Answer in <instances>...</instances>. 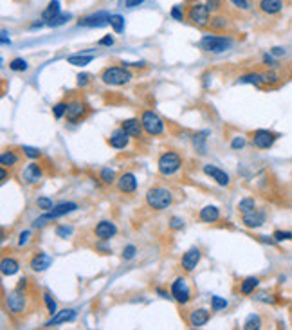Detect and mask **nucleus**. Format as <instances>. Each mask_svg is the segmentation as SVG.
<instances>
[{
	"instance_id": "f257e3e1",
	"label": "nucleus",
	"mask_w": 292,
	"mask_h": 330,
	"mask_svg": "<svg viewBox=\"0 0 292 330\" xmlns=\"http://www.w3.org/2000/svg\"><path fill=\"white\" fill-rule=\"evenodd\" d=\"M173 202V193H171L168 188L164 186H154L146 191V204L152 207V209L162 211L166 207H170Z\"/></svg>"
},
{
	"instance_id": "f03ea898",
	"label": "nucleus",
	"mask_w": 292,
	"mask_h": 330,
	"mask_svg": "<svg viewBox=\"0 0 292 330\" xmlns=\"http://www.w3.org/2000/svg\"><path fill=\"white\" fill-rule=\"evenodd\" d=\"M130 80H132V72L125 67H107L101 72V81L105 85L119 87V85L130 83Z\"/></svg>"
},
{
	"instance_id": "7ed1b4c3",
	"label": "nucleus",
	"mask_w": 292,
	"mask_h": 330,
	"mask_svg": "<svg viewBox=\"0 0 292 330\" xmlns=\"http://www.w3.org/2000/svg\"><path fill=\"white\" fill-rule=\"evenodd\" d=\"M182 166V159L181 155L175 154V152H164V154L159 157V163H157V168H159V173L164 177H170L173 173H177Z\"/></svg>"
},
{
	"instance_id": "20e7f679",
	"label": "nucleus",
	"mask_w": 292,
	"mask_h": 330,
	"mask_svg": "<svg viewBox=\"0 0 292 330\" xmlns=\"http://www.w3.org/2000/svg\"><path fill=\"white\" fill-rule=\"evenodd\" d=\"M231 38L227 36H218V35H206L200 40V47L206 52H213V54H220V52L227 51L231 47Z\"/></svg>"
},
{
	"instance_id": "39448f33",
	"label": "nucleus",
	"mask_w": 292,
	"mask_h": 330,
	"mask_svg": "<svg viewBox=\"0 0 292 330\" xmlns=\"http://www.w3.org/2000/svg\"><path fill=\"white\" fill-rule=\"evenodd\" d=\"M4 302H6V307H8V310L11 312V314H20V312H24L25 305H27L25 290H22L16 287L15 290H11V292L6 294Z\"/></svg>"
},
{
	"instance_id": "423d86ee",
	"label": "nucleus",
	"mask_w": 292,
	"mask_h": 330,
	"mask_svg": "<svg viewBox=\"0 0 292 330\" xmlns=\"http://www.w3.org/2000/svg\"><path fill=\"white\" fill-rule=\"evenodd\" d=\"M188 20L197 27H208L211 22L208 4H193L188 11Z\"/></svg>"
},
{
	"instance_id": "0eeeda50",
	"label": "nucleus",
	"mask_w": 292,
	"mask_h": 330,
	"mask_svg": "<svg viewBox=\"0 0 292 330\" xmlns=\"http://www.w3.org/2000/svg\"><path fill=\"white\" fill-rule=\"evenodd\" d=\"M141 123H142V128H144V132L148 135H161L162 130H164V123H162V119L152 110L142 112Z\"/></svg>"
},
{
	"instance_id": "6e6552de",
	"label": "nucleus",
	"mask_w": 292,
	"mask_h": 330,
	"mask_svg": "<svg viewBox=\"0 0 292 330\" xmlns=\"http://www.w3.org/2000/svg\"><path fill=\"white\" fill-rule=\"evenodd\" d=\"M171 296H173L175 302L181 303V305H186V303L191 299V290L184 278H177L171 283Z\"/></svg>"
},
{
	"instance_id": "1a4fd4ad",
	"label": "nucleus",
	"mask_w": 292,
	"mask_h": 330,
	"mask_svg": "<svg viewBox=\"0 0 292 330\" xmlns=\"http://www.w3.org/2000/svg\"><path fill=\"white\" fill-rule=\"evenodd\" d=\"M278 135L271 130H256L253 134V146L258 150H267L276 143Z\"/></svg>"
},
{
	"instance_id": "9d476101",
	"label": "nucleus",
	"mask_w": 292,
	"mask_h": 330,
	"mask_svg": "<svg viewBox=\"0 0 292 330\" xmlns=\"http://www.w3.org/2000/svg\"><path fill=\"white\" fill-rule=\"evenodd\" d=\"M89 108L87 105L83 103V101L79 100H72L69 101V107H67V114H65V117H67L69 123H78V121H81L85 115H87Z\"/></svg>"
},
{
	"instance_id": "9b49d317",
	"label": "nucleus",
	"mask_w": 292,
	"mask_h": 330,
	"mask_svg": "<svg viewBox=\"0 0 292 330\" xmlns=\"http://www.w3.org/2000/svg\"><path fill=\"white\" fill-rule=\"evenodd\" d=\"M265 220H267V215H265L264 209H253L249 213H242V222H244L245 227H251V229L261 227Z\"/></svg>"
},
{
	"instance_id": "f8f14e48",
	"label": "nucleus",
	"mask_w": 292,
	"mask_h": 330,
	"mask_svg": "<svg viewBox=\"0 0 292 330\" xmlns=\"http://www.w3.org/2000/svg\"><path fill=\"white\" fill-rule=\"evenodd\" d=\"M110 16L107 11H99L96 13V15H91L87 16V18H83V20H79L78 24L83 25V27H103V25L110 24Z\"/></svg>"
},
{
	"instance_id": "ddd939ff",
	"label": "nucleus",
	"mask_w": 292,
	"mask_h": 330,
	"mask_svg": "<svg viewBox=\"0 0 292 330\" xmlns=\"http://www.w3.org/2000/svg\"><path fill=\"white\" fill-rule=\"evenodd\" d=\"M202 258V253L198 247H191L190 251H186L184 255H182V260H181V265L184 271H188V273H191V271L195 269V267L198 265V262H200Z\"/></svg>"
},
{
	"instance_id": "4468645a",
	"label": "nucleus",
	"mask_w": 292,
	"mask_h": 330,
	"mask_svg": "<svg viewBox=\"0 0 292 330\" xmlns=\"http://www.w3.org/2000/svg\"><path fill=\"white\" fill-rule=\"evenodd\" d=\"M42 177H44V170L38 163H29L22 171V179L27 184H38Z\"/></svg>"
},
{
	"instance_id": "2eb2a0df",
	"label": "nucleus",
	"mask_w": 292,
	"mask_h": 330,
	"mask_svg": "<svg viewBox=\"0 0 292 330\" xmlns=\"http://www.w3.org/2000/svg\"><path fill=\"white\" fill-rule=\"evenodd\" d=\"M115 233H118V227H115V224L110 222V220H101V222L94 227V235L98 236L99 240H110Z\"/></svg>"
},
{
	"instance_id": "dca6fc26",
	"label": "nucleus",
	"mask_w": 292,
	"mask_h": 330,
	"mask_svg": "<svg viewBox=\"0 0 292 330\" xmlns=\"http://www.w3.org/2000/svg\"><path fill=\"white\" fill-rule=\"evenodd\" d=\"M204 173L208 177H211V179L215 181V183L218 184V186H229V175L225 173L224 170H220V168L213 166V164H206L204 168Z\"/></svg>"
},
{
	"instance_id": "f3484780",
	"label": "nucleus",
	"mask_w": 292,
	"mask_h": 330,
	"mask_svg": "<svg viewBox=\"0 0 292 330\" xmlns=\"http://www.w3.org/2000/svg\"><path fill=\"white\" fill-rule=\"evenodd\" d=\"M118 188L121 193H134L137 190V179L134 173H123L118 179Z\"/></svg>"
},
{
	"instance_id": "a211bd4d",
	"label": "nucleus",
	"mask_w": 292,
	"mask_h": 330,
	"mask_svg": "<svg viewBox=\"0 0 292 330\" xmlns=\"http://www.w3.org/2000/svg\"><path fill=\"white\" fill-rule=\"evenodd\" d=\"M74 318H76V310L74 309L58 310V312H56V314H52V318L49 319L47 323H45V326H47V328H51V326H56V325H60V323L72 321Z\"/></svg>"
},
{
	"instance_id": "6ab92c4d",
	"label": "nucleus",
	"mask_w": 292,
	"mask_h": 330,
	"mask_svg": "<svg viewBox=\"0 0 292 330\" xmlns=\"http://www.w3.org/2000/svg\"><path fill=\"white\" fill-rule=\"evenodd\" d=\"M258 8H260V11L265 13V15L274 16V15H278V13H281V9H283V0H260Z\"/></svg>"
},
{
	"instance_id": "aec40b11",
	"label": "nucleus",
	"mask_w": 292,
	"mask_h": 330,
	"mask_svg": "<svg viewBox=\"0 0 292 330\" xmlns=\"http://www.w3.org/2000/svg\"><path fill=\"white\" fill-rule=\"evenodd\" d=\"M52 263V258L47 255V253H36L35 256L31 258V269L36 271V273H40V271H45L49 265Z\"/></svg>"
},
{
	"instance_id": "412c9836",
	"label": "nucleus",
	"mask_w": 292,
	"mask_h": 330,
	"mask_svg": "<svg viewBox=\"0 0 292 330\" xmlns=\"http://www.w3.org/2000/svg\"><path fill=\"white\" fill-rule=\"evenodd\" d=\"M191 326H204L206 323L210 321V310L208 309H195L191 310L190 318H188Z\"/></svg>"
},
{
	"instance_id": "4be33fe9",
	"label": "nucleus",
	"mask_w": 292,
	"mask_h": 330,
	"mask_svg": "<svg viewBox=\"0 0 292 330\" xmlns=\"http://www.w3.org/2000/svg\"><path fill=\"white\" fill-rule=\"evenodd\" d=\"M121 128L125 132H127L128 135H130V137H141V134H142V130H144V128H142V123L139 119H134V117H132V119H125L121 123Z\"/></svg>"
},
{
	"instance_id": "5701e85b",
	"label": "nucleus",
	"mask_w": 292,
	"mask_h": 330,
	"mask_svg": "<svg viewBox=\"0 0 292 330\" xmlns=\"http://www.w3.org/2000/svg\"><path fill=\"white\" fill-rule=\"evenodd\" d=\"M128 137H130V135L123 130V128H119V130L112 132L110 139H108V144H110L112 148H118V150H121V148H125L128 144Z\"/></svg>"
},
{
	"instance_id": "b1692460",
	"label": "nucleus",
	"mask_w": 292,
	"mask_h": 330,
	"mask_svg": "<svg viewBox=\"0 0 292 330\" xmlns=\"http://www.w3.org/2000/svg\"><path fill=\"white\" fill-rule=\"evenodd\" d=\"M198 219L206 224H213L220 219V209H218L217 206H206V207H202L200 213H198Z\"/></svg>"
},
{
	"instance_id": "393cba45",
	"label": "nucleus",
	"mask_w": 292,
	"mask_h": 330,
	"mask_svg": "<svg viewBox=\"0 0 292 330\" xmlns=\"http://www.w3.org/2000/svg\"><path fill=\"white\" fill-rule=\"evenodd\" d=\"M20 269V263L18 260L11 258V256H4L2 262H0V271H2V275L4 276H13L16 275Z\"/></svg>"
},
{
	"instance_id": "a878e982",
	"label": "nucleus",
	"mask_w": 292,
	"mask_h": 330,
	"mask_svg": "<svg viewBox=\"0 0 292 330\" xmlns=\"http://www.w3.org/2000/svg\"><path fill=\"white\" fill-rule=\"evenodd\" d=\"M258 285H260V280H258L256 276H249V278H245L244 282L240 283V292L245 296L253 294L254 289H256Z\"/></svg>"
},
{
	"instance_id": "bb28decb",
	"label": "nucleus",
	"mask_w": 292,
	"mask_h": 330,
	"mask_svg": "<svg viewBox=\"0 0 292 330\" xmlns=\"http://www.w3.org/2000/svg\"><path fill=\"white\" fill-rule=\"evenodd\" d=\"M58 15H60V2L58 0H51L47 4V8L44 9V13H42V18L51 22V20H54Z\"/></svg>"
},
{
	"instance_id": "cd10ccee",
	"label": "nucleus",
	"mask_w": 292,
	"mask_h": 330,
	"mask_svg": "<svg viewBox=\"0 0 292 330\" xmlns=\"http://www.w3.org/2000/svg\"><path fill=\"white\" fill-rule=\"evenodd\" d=\"M94 60V54H72L67 58V62L71 65H76V67H85L91 62Z\"/></svg>"
},
{
	"instance_id": "c85d7f7f",
	"label": "nucleus",
	"mask_w": 292,
	"mask_h": 330,
	"mask_svg": "<svg viewBox=\"0 0 292 330\" xmlns=\"http://www.w3.org/2000/svg\"><path fill=\"white\" fill-rule=\"evenodd\" d=\"M18 161H20V157L11 150L2 152V155H0V164L4 168H13L15 164H18Z\"/></svg>"
},
{
	"instance_id": "c756f323",
	"label": "nucleus",
	"mask_w": 292,
	"mask_h": 330,
	"mask_svg": "<svg viewBox=\"0 0 292 330\" xmlns=\"http://www.w3.org/2000/svg\"><path fill=\"white\" fill-rule=\"evenodd\" d=\"M240 83H251V85H260L264 83V74H258V72H251V74H245L238 78Z\"/></svg>"
},
{
	"instance_id": "7c9ffc66",
	"label": "nucleus",
	"mask_w": 292,
	"mask_h": 330,
	"mask_svg": "<svg viewBox=\"0 0 292 330\" xmlns=\"http://www.w3.org/2000/svg\"><path fill=\"white\" fill-rule=\"evenodd\" d=\"M210 25H211V29H213V31L218 33V31H225V29H227V25H229V22H227V18H225V16L217 15V16H213V18H211Z\"/></svg>"
},
{
	"instance_id": "2f4dec72",
	"label": "nucleus",
	"mask_w": 292,
	"mask_h": 330,
	"mask_svg": "<svg viewBox=\"0 0 292 330\" xmlns=\"http://www.w3.org/2000/svg\"><path fill=\"white\" fill-rule=\"evenodd\" d=\"M256 209V200L251 199V197H245V199H242L240 202H238V211L240 213H249V211Z\"/></svg>"
},
{
	"instance_id": "473e14b6",
	"label": "nucleus",
	"mask_w": 292,
	"mask_h": 330,
	"mask_svg": "<svg viewBox=\"0 0 292 330\" xmlns=\"http://www.w3.org/2000/svg\"><path fill=\"white\" fill-rule=\"evenodd\" d=\"M261 326V318L258 314H251L244 323V328L245 330H253V328H260Z\"/></svg>"
},
{
	"instance_id": "72a5a7b5",
	"label": "nucleus",
	"mask_w": 292,
	"mask_h": 330,
	"mask_svg": "<svg viewBox=\"0 0 292 330\" xmlns=\"http://www.w3.org/2000/svg\"><path fill=\"white\" fill-rule=\"evenodd\" d=\"M27 67L29 65L24 58H15V60L9 62V69L15 72H24V71H27Z\"/></svg>"
},
{
	"instance_id": "f704fd0d",
	"label": "nucleus",
	"mask_w": 292,
	"mask_h": 330,
	"mask_svg": "<svg viewBox=\"0 0 292 330\" xmlns=\"http://www.w3.org/2000/svg\"><path fill=\"white\" fill-rule=\"evenodd\" d=\"M72 16L69 15V13H60L58 16H56L54 20H51V22H47L45 25H49V27H60V25H64L65 22H69L71 20Z\"/></svg>"
},
{
	"instance_id": "c9c22d12",
	"label": "nucleus",
	"mask_w": 292,
	"mask_h": 330,
	"mask_svg": "<svg viewBox=\"0 0 292 330\" xmlns=\"http://www.w3.org/2000/svg\"><path fill=\"white\" fill-rule=\"evenodd\" d=\"M110 25L114 27L115 33H123V29H125V18H123L121 15H112Z\"/></svg>"
},
{
	"instance_id": "e433bc0d",
	"label": "nucleus",
	"mask_w": 292,
	"mask_h": 330,
	"mask_svg": "<svg viewBox=\"0 0 292 330\" xmlns=\"http://www.w3.org/2000/svg\"><path fill=\"white\" fill-rule=\"evenodd\" d=\"M67 107H69V103H65V101H62V103H56L54 107H52V114H54L56 119H62V117L67 114Z\"/></svg>"
},
{
	"instance_id": "4c0bfd02",
	"label": "nucleus",
	"mask_w": 292,
	"mask_h": 330,
	"mask_svg": "<svg viewBox=\"0 0 292 330\" xmlns=\"http://www.w3.org/2000/svg\"><path fill=\"white\" fill-rule=\"evenodd\" d=\"M101 181H103L105 184H114V183H118V181H115L114 170H110V168H103V170H101Z\"/></svg>"
},
{
	"instance_id": "58836bf2",
	"label": "nucleus",
	"mask_w": 292,
	"mask_h": 330,
	"mask_svg": "<svg viewBox=\"0 0 292 330\" xmlns=\"http://www.w3.org/2000/svg\"><path fill=\"white\" fill-rule=\"evenodd\" d=\"M36 206L44 211H51L52 207H54V204H52V200L49 199V197H38V199H36Z\"/></svg>"
},
{
	"instance_id": "ea45409f",
	"label": "nucleus",
	"mask_w": 292,
	"mask_h": 330,
	"mask_svg": "<svg viewBox=\"0 0 292 330\" xmlns=\"http://www.w3.org/2000/svg\"><path fill=\"white\" fill-rule=\"evenodd\" d=\"M211 309H213V310L227 309V299L220 298V296H213V298H211Z\"/></svg>"
},
{
	"instance_id": "a19ab883",
	"label": "nucleus",
	"mask_w": 292,
	"mask_h": 330,
	"mask_svg": "<svg viewBox=\"0 0 292 330\" xmlns=\"http://www.w3.org/2000/svg\"><path fill=\"white\" fill-rule=\"evenodd\" d=\"M44 302H45V305H47V312L49 314H56L58 312V309H56V302L52 299V296L49 294V292H44Z\"/></svg>"
},
{
	"instance_id": "79ce46f5",
	"label": "nucleus",
	"mask_w": 292,
	"mask_h": 330,
	"mask_svg": "<svg viewBox=\"0 0 292 330\" xmlns=\"http://www.w3.org/2000/svg\"><path fill=\"white\" fill-rule=\"evenodd\" d=\"M281 78H280V74H278L276 71H269V72H265L264 74V83H267V85H274V83H278Z\"/></svg>"
},
{
	"instance_id": "37998d69",
	"label": "nucleus",
	"mask_w": 292,
	"mask_h": 330,
	"mask_svg": "<svg viewBox=\"0 0 292 330\" xmlns=\"http://www.w3.org/2000/svg\"><path fill=\"white\" fill-rule=\"evenodd\" d=\"M22 152H24V155L29 157V159H38L40 155H42V152L38 148H31V146H22Z\"/></svg>"
},
{
	"instance_id": "c03bdc74",
	"label": "nucleus",
	"mask_w": 292,
	"mask_h": 330,
	"mask_svg": "<svg viewBox=\"0 0 292 330\" xmlns=\"http://www.w3.org/2000/svg\"><path fill=\"white\" fill-rule=\"evenodd\" d=\"M273 238L276 242H285V240H292V233L290 231H274Z\"/></svg>"
},
{
	"instance_id": "a18cd8bd",
	"label": "nucleus",
	"mask_w": 292,
	"mask_h": 330,
	"mask_svg": "<svg viewBox=\"0 0 292 330\" xmlns=\"http://www.w3.org/2000/svg\"><path fill=\"white\" fill-rule=\"evenodd\" d=\"M56 235H58L60 238H67V236L72 235V227L71 226H58L56 227Z\"/></svg>"
},
{
	"instance_id": "49530a36",
	"label": "nucleus",
	"mask_w": 292,
	"mask_h": 330,
	"mask_svg": "<svg viewBox=\"0 0 292 330\" xmlns=\"http://www.w3.org/2000/svg\"><path fill=\"white\" fill-rule=\"evenodd\" d=\"M256 299L258 302H264V303H271L273 305L276 299H274V296L271 294V292H267V290H264V292H260V294L256 296Z\"/></svg>"
},
{
	"instance_id": "de8ad7c7",
	"label": "nucleus",
	"mask_w": 292,
	"mask_h": 330,
	"mask_svg": "<svg viewBox=\"0 0 292 330\" xmlns=\"http://www.w3.org/2000/svg\"><path fill=\"white\" fill-rule=\"evenodd\" d=\"M245 143H247V141H245L244 135H238V137H235V139L231 141V148H233V150H240V148L245 146Z\"/></svg>"
},
{
	"instance_id": "09e8293b",
	"label": "nucleus",
	"mask_w": 292,
	"mask_h": 330,
	"mask_svg": "<svg viewBox=\"0 0 292 330\" xmlns=\"http://www.w3.org/2000/svg\"><path fill=\"white\" fill-rule=\"evenodd\" d=\"M135 253H137L135 246H127L125 249H123V258H125V260H132L135 256Z\"/></svg>"
},
{
	"instance_id": "8fccbe9b",
	"label": "nucleus",
	"mask_w": 292,
	"mask_h": 330,
	"mask_svg": "<svg viewBox=\"0 0 292 330\" xmlns=\"http://www.w3.org/2000/svg\"><path fill=\"white\" fill-rule=\"evenodd\" d=\"M91 83V74H78V87H87V85Z\"/></svg>"
},
{
	"instance_id": "3c124183",
	"label": "nucleus",
	"mask_w": 292,
	"mask_h": 330,
	"mask_svg": "<svg viewBox=\"0 0 292 330\" xmlns=\"http://www.w3.org/2000/svg\"><path fill=\"white\" fill-rule=\"evenodd\" d=\"M171 16H173L175 20H179V22L184 20V13L181 11V6H173V9H171Z\"/></svg>"
},
{
	"instance_id": "603ef678",
	"label": "nucleus",
	"mask_w": 292,
	"mask_h": 330,
	"mask_svg": "<svg viewBox=\"0 0 292 330\" xmlns=\"http://www.w3.org/2000/svg\"><path fill=\"white\" fill-rule=\"evenodd\" d=\"M231 4H233L235 8L242 9V11H247V9H249V2H247V0H231Z\"/></svg>"
},
{
	"instance_id": "864d4df0",
	"label": "nucleus",
	"mask_w": 292,
	"mask_h": 330,
	"mask_svg": "<svg viewBox=\"0 0 292 330\" xmlns=\"http://www.w3.org/2000/svg\"><path fill=\"white\" fill-rule=\"evenodd\" d=\"M264 64H267L269 67H274V69L278 67V62L274 60V56L271 54V52H269V54H264Z\"/></svg>"
},
{
	"instance_id": "5fc2aeb1",
	"label": "nucleus",
	"mask_w": 292,
	"mask_h": 330,
	"mask_svg": "<svg viewBox=\"0 0 292 330\" xmlns=\"http://www.w3.org/2000/svg\"><path fill=\"white\" fill-rule=\"evenodd\" d=\"M29 236H31V231H22L18 238V246H25L29 242Z\"/></svg>"
},
{
	"instance_id": "6e6d98bb",
	"label": "nucleus",
	"mask_w": 292,
	"mask_h": 330,
	"mask_svg": "<svg viewBox=\"0 0 292 330\" xmlns=\"http://www.w3.org/2000/svg\"><path fill=\"white\" fill-rule=\"evenodd\" d=\"M182 226H184V222H182V219H179V217H173V219L170 220L171 229H181Z\"/></svg>"
},
{
	"instance_id": "4d7b16f0",
	"label": "nucleus",
	"mask_w": 292,
	"mask_h": 330,
	"mask_svg": "<svg viewBox=\"0 0 292 330\" xmlns=\"http://www.w3.org/2000/svg\"><path fill=\"white\" fill-rule=\"evenodd\" d=\"M220 0H208V8H210V11H218L220 9Z\"/></svg>"
},
{
	"instance_id": "13d9d810",
	"label": "nucleus",
	"mask_w": 292,
	"mask_h": 330,
	"mask_svg": "<svg viewBox=\"0 0 292 330\" xmlns=\"http://www.w3.org/2000/svg\"><path fill=\"white\" fill-rule=\"evenodd\" d=\"M99 45H114V36L107 35L105 38H101V40H99Z\"/></svg>"
},
{
	"instance_id": "bf43d9fd",
	"label": "nucleus",
	"mask_w": 292,
	"mask_h": 330,
	"mask_svg": "<svg viewBox=\"0 0 292 330\" xmlns=\"http://www.w3.org/2000/svg\"><path fill=\"white\" fill-rule=\"evenodd\" d=\"M27 285H29V280L24 276V278L18 280V285H16V287H18V289H22V290H25V289H27Z\"/></svg>"
},
{
	"instance_id": "052dcab7",
	"label": "nucleus",
	"mask_w": 292,
	"mask_h": 330,
	"mask_svg": "<svg viewBox=\"0 0 292 330\" xmlns=\"http://www.w3.org/2000/svg\"><path fill=\"white\" fill-rule=\"evenodd\" d=\"M144 0H127L125 4H127V8H137L139 4H142Z\"/></svg>"
},
{
	"instance_id": "680f3d73",
	"label": "nucleus",
	"mask_w": 292,
	"mask_h": 330,
	"mask_svg": "<svg viewBox=\"0 0 292 330\" xmlns=\"http://www.w3.org/2000/svg\"><path fill=\"white\" fill-rule=\"evenodd\" d=\"M271 54H273V56H283L285 49L283 47H273V49H271Z\"/></svg>"
},
{
	"instance_id": "e2e57ef3",
	"label": "nucleus",
	"mask_w": 292,
	"mask_h": 330,
	"mask_svg": "<svg viewBox=\"0 0 292 330\" xmlns=\"http://www.w3.org/2000/svg\"><path fill=\"white\" fill-rule=\"evenodd\" d=\"M6 179H8V171H6V168L2 166L0 168V183H6Z\"/></svg>"
},
{
	"instance_id": "0e129e2a",
	"label": "nucleus",
	"mask_w": 292,
	"mask_h": 330,
	"mask_svg": "<svg viewBox=\"0 0 292 330\" xmlns=\"http://www.w3.org/2000/svg\"><path fill=\"white\" fill-rule=\"evenodd\" d=\"M157 292H159V294L162 296V298H168V292H166V290H162L161 287H159V289H157Z\"/></svg>"
}]
</instances>
